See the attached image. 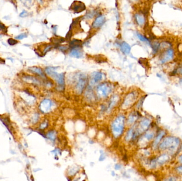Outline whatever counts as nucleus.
Returning <instances> with one entry per match:
<instances>
[{"label": "nucleus", "instance_id": "f257e3e1", "mask_svg": "<svg viewBox=\"0 0 182 181\" xmlns=\"http://www.w3.org/2000/svg\"><path fill=\"white\" fill-rule=\"evenodd\" d=\"M181 140L178 138L168 136L163 138L159 143L158 148L161 151L168 150L170 151H173L179 145Z\"/></svg>", "mask_w": 182, "mask_h": 181}, {"label": "nucleus", "instance_id": "f03ea898", "mask_svg": "<svg viewBox=\"0 0 182 181\" xmlns=\"http://www.w3.org/2000/svg\"><path fill=\"white\" fill-rule=\"evenodd\" d=\"M55 68H47L45 69V72L50 76L52 77L57 81L58 85V88L61 90L65 89V73H57L54 71Z\"/></svg>", "mask_w": 182, "mask_h": 181}, {"label": "nucleus", "instance_id": "7ed1b4c3", "mask_svg": "<svg viewBox=\"0 0 182 181\" xmlns=\"http://www.w3.org/2000/svg\"><path fill=\"white\" fill-rule=\"evenodd\" d=\"M125 118L123 116H120L114 121L112 125L113 134L115 136L118 137L121 134L123 131L124 127Z\"/></svg>", "mask_w": 182, "mask_h": 181}, {"label": "nucleus", "instance_id": "20e7f679", "mask_svg": "<svg viewBox=\"0 0 182 181\" xmlns=\"http://www.w3.org/2000/svg\"><path fill=\"white\" fill-rule=\"evenodd\" d=\"M111 91V88L108 84H102L97 88V96L101 98H105L109 95Z\"/></svg>", "mask_w": 182, "mask_h": 181}, {"label": "nucleus", "instance_id": "39448f33", "mask_svg": "<svg viewBox=\"0 0 182 181\" xmlns=\"http://www.w3.org/2000/svg\"><path fill=\"white\" fill-rule=\"evenodd\" d=\"M174 57V51L171 48H168L162 53L160 57V62L162 64L169 62L173 59Z\"/></svg>", "mask_w": 182, "mask_h": 181}, {"label": "nucleus", "instance_id": "423d86ee", "mask_svg": "<svg viewBox=\"0 0 182 181\" xmlns=\"http://www.w3.org/2000/svg\"><path fill=\"white\" fill-rule=\"evenodd\" d=\"M87 84V79L86 77L84 76L83 74L79 76V80L77 82V84L75 87V89L76 93L78 94H81L83 90H84Z\"/></svg>", "mask_w": 182, "mask_h": 181}, {"label": "nucleus", "instance_id": "0eeeda50", "mask_svg": "<svg viewBox=\"0 0 182 181\" xmlns=\"http://www.w3.org/2000/svg\"><path fill=\"white\" fill-rule=\"evenodd\" d=\"M137 93H129L125 98V101H124L123 107L124 108L129 107L130 105H132L134 103L136 100L137 98Z\"/></svg>", "mask_w": 182, "mask_h": 181}, {"label": "nucleus", "instance_id": "6e6552de", "mask_svg": "<svg viewBox=\"0 0 182 181\" xmlns=\"http://www.w3.org/2000/svg\"><path fill=\"white\" fill-rule=\"evenodd\" d=\"M70 9L73 10L75 13H79L84 11L86 9V7L85 4L81 1H74L71 4Z\"/></svg>", "mask_w": 182, "mask_h": 181}, {"label": "nucleus", "instance_id": "1a4fd4ad", "mask_svg": "<svg viewBox=\"0 0 182 181\" xmlns=\"http://www.w3.org/2000/svg\"><path fill=\"white\" fill-rule=\"evenodd\" d=\"M52 105V101L49 99H44L42 101L40 105V109L43 113H48L51 110Z\"/></svg>", "mask_w": 182, "mask_h": 181}, {"label": "nucleus", "instance_id": "9d476101", "mask_svg": "<svg viewBox=\"0 0 182 181\" xmlns=\"http://www.w3.org/2000/svg\"><path fill=\"white\" fill-rule=\"evenodd\" d=\"M165 134H166V132L164 130H161L158 133L157 137L155 138L154 141L153 143V148L154 149H157L158 148L159 143H160V142L162 140L163 138L164 137Z\"/></svg>", "mask_w": 182, "mask_h": 181}, {"label": "nucleus", "instance_id": "9b49d317", "mask_svg": "<svg viewBox=\"0 0 182 181\" xmlns=\"http://www.w3.org/2000/svg\"><path fill=\"white\" fill-rule=\"evenodd\" d=\"M170 159V157L169 155L167 153H163L162 155H160L159 156H158L157 158H156L157 163L158 165H162L166 163H167Z\"/></svg>", "mask_w": 182, "mask_h": 181}, {"label": "nucleus", "instance_id": "f8f14e48", "mask_svg": "<svg viewBox=\"0 0 182 181\" xmlns=\"http://www.w3.org/2000/svg\"><path fill=\"white\" fill-rule=\"evenodd\" d=\"M105 21V16H98L93 22L92 27L94 28H99L104 24Z\"/></svg>", "mask_w": 182, "mask_h": 181}, {"label": "nucleus", "instance_id": "ddd939ff", "mask_svg": "<svg viewBox=\"0 0 182 181\" xmlns=\"http://www.w3.org/2000/svg\"><path fill=\"white\" fill-rule=\"evenodd\" d=\"M151 124V121L148 118H144L142 120L140 123V129L138 133L143 132L148 129Z\"/></svg>", "mask_w": 182, "mask_h": 181}, {"label": "nucleus", "instance_id": "4468645a", "mask_svg": "<svg viewBox=\"0 0 182 181\" xmlns=\"http://www.w3.org/2000/svg\"><path fill=\"white\" fill-rule=\"evenodd\" d=\"M135 20L136 22L139 26H142L146 23V18L145 16L143 14L140 13H137L135 16Z\"/></svg>", "mask_w": 182, "mask_h": 181}, {"label": "nucleus", "instance_id": "2eb2a0df", "mask_svg": "<svg viewBox=\"0 0 182 181\" xmlns=\"http://www.w3.org/2000/svg\"><path fill=\"white\" fill-rule=\"evenodd\" d=\"M83 54V52L80 48H73L70 52V55L76 58H81Z\"/></svg>", "mask_w": 182, "mask_h": 181}, {"label": "nucleus", "instance_id": "dca6fc26", "mask_svg": "<svg viewBox=\"0 0 182 181\" xmlns=\"http://www.w3.org/2000/svg\"><path fill=\"white\" fill-rule=\"evenodd\" d=\"M92 80L91 82L93 84H96L100 81H101L102 79V74L101 72H95L93 73L92 76Z\"/></svg>", "mask_w": 182, "mask_h": 181}, {"label": "nucleus", "instance_id": "f3484780", "mask_svg": "<svg viewBox=\"0 0 182 181\" xmlns=\"http://www.w3.org/2000/svg\"><path fill=\"white\" fill-rule=\"evenodd\" d=\"M120 48H121V51L126 54H128L130 52L131 47L130 46V45L127 44L126 42H122L120 45Z\"/></svg>", "mask_w": 182, "mask_h": 181}, {"label": "nucleus", "instance_id": "a211bd4d", "mask_svg": "<svg viewBox=\"0 0 182 181\" xmlns=\"http://www.w3.org/2000/svg\"><path fill=\"white\" fill-rule=\"evenodd\" d=\"M82 45V41L78 39H73L71 40L69 44V46L71 48H80Z\"/></svg>", "mask_w": 182, "mask_h": 181}, {"label": "nucleus", "instance_id": "6ab92c4d", "mask_svg": "<svg viewBox=\"0 0 182 181\" xmlns=\"http://www.w3.org/2000/svg\"><path fill=\"white\" fill-rule=\"evenodd\" d=\"M29 70H30L31 71H32V72L35 73H36L40 76H42V77L45 78V76L43 70L40 68H37V67H31V68H29Z\"/></svg>", "mask_w": 182, "mask_h": 181}, {"label": "nucleus", "instance_id": "aec40b11", "mask_svg": "<svg viewBox=\"0 0 182 181\" xmlns=\"http://www.w3.org/2000/svg\"><path fill=\"white\" fill-rule=\"evenodd\" d=\"M155 134L153 132H148V133H146L144 136V138L146 139L147 140L150 141L151 140L153 139L154 138Z\"/></svg>", "mask_w": 182, "mask_h": 181}, {"label": "nucleus", "instance_id": "412c9836", "mask_svg": "<svg viewBox=\"0 0 182 181\" xmlns=\"http://www.w3.org/2000/svg\"><path fill=\"white\" fill-rule=\"evenodd\" d=\"M138 118V115L135 114H130V116H129V119H128V122H130V124L134 123L135 121H136Z\"/></svg>", "mask_w": 182, "mask_h": 181}, {"label": "nucleus", "instance_id": "4be33fe9", "mask_svg": "<svg viewBox=\"0 0 182 181\" xmlns=\"http://www.w3.org/2000/svg\"><path fill=\"white\" fill-rule=\"evenodd\" d=\"M51 41L53 43L55 44H60L62 42H64L65 41V39L62 38H53L51 39Z\"/></svg>", "mask_w": 182, "mask_h": 181}, {"label": "nucleus", "instance_id": "5701e85b", "mask_svg": "<svg viewBox=\"0 0 182 181\" xmlns=\"http://www.w3.org/2000/svg\"><path fill=\"white\" fill-rule=\"evenodd\" d=\"M138 38L142 41H144V42H149V39L146 37L144 36L143 35H142L140 34H138Z\"/></svg>", "mask_w": 182, "mask_h": 181}, {"label": "nucleus", "instance_id": "b1692460", "mask_svg": "<svg viewBox=\"0 0 182 181\" xmlns=\"http://www.w3.org/2000/svg\"><path fill=\"white\" fill-rule=\"evenodd\" d=\"M133 129H131L129 131L128 133H127V136H126L127 140H130V139L132 138V137L133 136Z\"/></svg>", "mask_w": 182, "mask_h": 181}, {"label": "nucleus", "instance_id": "393cba45", "mask_svg": "<svg viewBox=\"0 0 182 181\" xmlns=\"http://www.w3.org/2000/svg\"><path fill=\"white\" fill-rule=\"evenodd\" d=\"M52 45H48L45 47L43 51V54H45L46 53L48 52H49V51L53 47Z\"/></svg>", "mask_w": 182, "mask_h": 181}, {"label": "nucleus", "instance_id": "a878e982", "mask_svg": "<svg viewBox=\"0 0 182 181\" xmlns=\"http://www.w3.org/2000/svg\"><path fill=\"white\" fill-rule=\"evenodd\" d=\"M163 181H177V179L175 176H169L166 178Z\"/></svg>", "mask_w": 182, "mask_h": 181}, {"label": "nucleus", "instance_id": "bb28decb", "mask_svg": "<svg viewBox=\"0 0 182 181\" xmlns=\"http://www.w3.org/2000/svg\"><path fill=\"white\" fill-rule=\"evenodd\" d=\"M8 42L9 44H10V45H15L17 44V43H18V41L16 40L12 39V38H9L8 40Z\"/></svg>", "mask_w": 182, "mask_h": 181}, {"label": "nucleus", "instance_id": "cd10ccee", "mask_svg": "<svg viewBox=\"0 0 182 181\" xmlns=\"http://www.w3.org/2000/svg\"><path fill=\"white\" fill-rule=\"evenodd\" d=\"M7 28L5 26L4 24L1 23L0 22V31H3V32H7Z\"/></svg>", "mask_w": 182, "mask_h": 181}, {"label": "nucleus", "instance_id": "c85d7f7f", "mask_svg": "<svg viewBox=\"0 0 182 181\" xmlns=\"http://www.w3.org/2000/svg\"><path fill=\"white\" fill-rule=\"evenodd\" d=\"M25 37H27V35L26 34H21L17 36L16 37V38L17 39H19L20 40V39H23V38H24Z\"/></svg>", "mask_w": 182, "mask_h": 181}, {"label": "nucleus", "instance_id": "c756f323", "mask_svg": "<svg viewBox=\"0 0 182 181\" xmlns=\"http://www.w3.org/2000/svg\"><path fill=\"white\" fill-rule=\"evenodd\" d=\"M72 35H73V32H72L71 30H69V32H68V33L66 35V39H69L72 36Z\"/></svg>", "mask_w": 182, "mask_h": 181}, {"label": "nucleus", "instance_id": "7c9ffc66", "mask_svg": "<svg viewBox=\"0 0 182 181\" xmlns=\"http://www.w3.org/2000/svg\"><path fill=\"white\" fill-rule=\"evenodd\" d=\"M176 170L177 173L179 174H182V165H180V166H178L176 168Z\"/></svg>", "mask_w": 182, "mask_h": 181}, {"label": "nucleus", "instance_id": "2f4dec72", "mask_svg": "<svg viewBox=\"0 0 182 181\" xmlns=\"http://www.w3.org/2000/svg\"><path fill=\"white\" fill-rule=\"evenodd\" d=\"M59 48V49H60V51H61L65 52V51H66L68 49V47L67 46H60Z\"/></svg>", "mask_w": 182, "mask_h": 181}, {"label": "nucleus", "instance_id": "473e14b6", "mask_svg": "<svg viewBox=\"0 0 182 181\" xmlns=\"http://www.w3.org/2000/svg\"><path fill=\"white\" fill-rule=\"evenodd\" d=\"M27 14H28V13H27V11H23V12L20 13V16H21V17H24V16H27Z\"/></svg>", "mask_w": 182, "mask_h": 181}, {"label": "nucleus", "instance_id": "72a5a7b5", "mask_svg": "<svg viewBox=\"0 0 182 181\" xmlns=\"http://www.w3.org/2000/svg\"><path fill=\"white\" fill-rule=\"evenodd\" d=\"M178 161L180 164H182V154L178 157Z\"/></svg>", "mask_w": 182, "mask_h": 181}, {"label": "nucleus", "instance_id": "f704fd0d", "mask_svg": "<svg viewBox=\"0 0 182 181\" xmlns=\"http://www.w3.org/2000/svg\"><path fill=\"white\" fill-rule=\"evenodd\" d=\"M179 84H180L181 86L182 87V78H181V79H180V80H179Z\"/></svg>", "mask_w": 182, "mask_h": 181}]
</instances>
